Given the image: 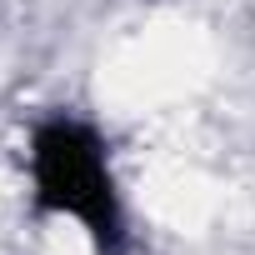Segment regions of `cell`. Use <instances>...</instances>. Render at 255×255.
Segmentation results:
<instances>
[{
    "mask_svg": "<svg viewBox=\"0 0 255 255\" xmlns=\"http://www.w3.org/2000/svg\"><path fill=\"white\" fill-rule=\"evenodd\" d=\"M30 195L45 215L70 220L80 235L95 240L100 255L125 250V205L110 170V145L100 140L95 125L75 115H50L35 125L25 150Z\"/></svg>",
    "mask_w": 255,
    "mask_h": 255,
    "instance_id": "obj_1",
    "label": "cell"
}]
</instances>
